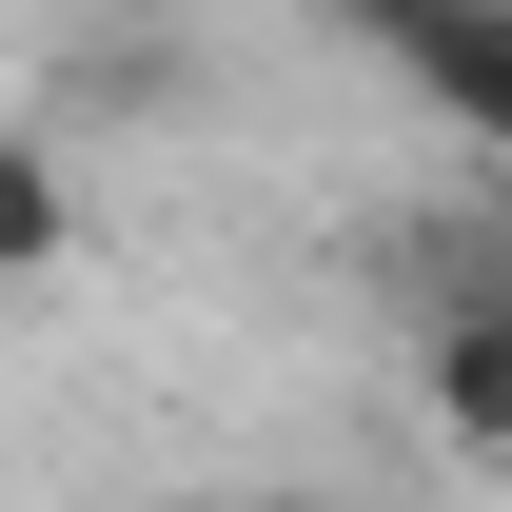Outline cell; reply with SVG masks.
Segmentation results:
<instances>
[{"label":"cell","instance_id":"cell-3","mask_svg":"<svg viewBox=\"0 0 512 512\" xmlns=\"http://www.w3.org/2000/svg\"><path fill=\"white\" fill-rule=\"evenodd\" d=\"M60 256H79V178H60L40 119H0V296H40Z\"/></svg>","mask_w":512,"mask_h":512},{"label":"cell","instance_id":"cell-1","mask_svg":"<svg viewBox=\"0 0 512 512\" xmlns=\"http://www.w3.org/2000/svg\"><path fill=\"white\" fill-rule=\"evenodd\" d=\"M335 20H355V40H375V60L512 178V0H335Z\"/></svg>","mask_w":512,"mask_h":512},{"label":"cell","instance_id":"cell-2","mask_svg":"<svg viewBox=\"0 0 512 512\" xmlns=\"http://www.w3.org/2000/svg\"><path fill=\"white\" fill-rule=\"evenodd\" d=\"M414 414H434L453 473H512V276H473V296L414 316Z\"/></svg>","mask_w":512,"mask_h":512}]
</instances>
